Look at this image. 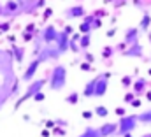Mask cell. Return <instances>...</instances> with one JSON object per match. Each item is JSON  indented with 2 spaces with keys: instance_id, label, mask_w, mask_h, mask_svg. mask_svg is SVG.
Segmentation results:
<instances>
[{
  "instance_id": "1",
  "label": "cell",
  "mask_w": 151,
  "mask_h": 137,
  "mask_svg": "<svg viewBox=\"0 0 151 137\" xmlns=\"http://www.w3.org/2000/svg\"><path fill=\"white\" fill-rule=\"evenodd\" d=\"M67 83V68L65 65H55L53 70H51V76H49V88L55 90V92H60Z\"/></svg>"
},
{
  "instance_id": "2",
  "label": "cell",
  "mask_w": 151,
  "mask_h": 137,
  "mask_svg": "<svg viewBox=\"0 0 151 137\" xmlns=\"http://www.w3.org/2000/svg\"><path fill=\"white\" fill-rule=\"evenodd\" d=\"M137 116L135 114H125L119 118L118 121V136H125V134H132L134 128L137 127Z\"/></svg>"
},
{
  "instance_id": "3",
  "label": "cell",
  "mask_w": 151,
  "mask_h": 137,
  "mask_svg": "<svg viewBox=\"0 0 151 137\" xmlns=\"http://www.w3.org/2000/svg\"><path fill=\"white\" fill-rule=\"evenodd\" d=\"M44 84H46V79H35V81H32V83H28V88H27V93L16 102V107H19L21 104L25 102V100H28V99H34V95L39 93V92H42V88H44Z\"/></svg>"
},
{
  "instance_id": "4",
  "label": "cell",
  "mask_w": 151,
  "mask_h": 137,
  "mask_svg": "<svg viewBox=\"0 0 151 137\" xmlns=\"http://www.w3.org/2000/svg\"><path fill=\"white\" fill-rule=\"evenodd\" d=\"M40 63H42V60H40V58H35L28 67L25 68V72H23V77H21V79H23L25 83H32V81H34V77H35V74H37L39 65H40Z\"/></svg>"
},
{
  "instance_id": "5",
  "label": "cell",
  "mask_w": 151,
  "mask_h": 137,
  "mask_svg": "<svg viewBox=\"0 0 151 137\" xmlns=\"http://www.w3.org/2000/svg\"><path fill=\"white\" fill-rule=\"evenodd\" d=\"M109 74H104L100 77H97V83H95V93L93 97H104L107 93V86H109V81H107Z\"/></svg>"
},
{
  "instance_id": "6",
  "label": "cell",
  "mask_w": 151,
  "mask_h": 137,
  "mask_svg": "<svg viewBox=\"0 0 151 137\" xmlns=\"http://www.w3.org/2000/svg\"><path fill=\"white\" fill-rule=\"evenodd\" d=\"M56 51L62 55V53H65L67 49H69V44H70V39H69V34H65V32H58V37H56Z\"/></svg>"
},
{
  "instance_id": "7",
  "label": "cell",
  "mask_w": 151,
  "mask_h": 137,
  "mask_svg": "<svg viewBox=\"0 0 151 137\" xmlns=\"http://www.w3.org/2000/svg\"><path fill=\"white\" fill-rule=\"evenodd\" d=\"M56 37H58V30H56L53 25H47V27L42 30V40H44V44H53V42H56Z\"/></svg>"
},
{
  "instance_id": "8",
  "label": "cell",
  "mask_w": 151,
  "mask_h": 137,
  "mask_svg": "<svg viewBox=\"0 0 151 137\" xmlns=\"http://www.w3.org/2000/svg\"><path fill=\"white\" fill-rule=\"evenodd\" d=\"M99 132H100V137H111L118 134V123H104L102 127H99Z\"/></svg>"
},
{
  "instance_id": "9",
  "label": "cell",
  "mask_w": 151,
  "mask_h": 137,
  "mask_svg": "<svg viewBox=\"0 0 151 137\" xmlns=\"http://www.w3.org/2000/svg\"><path fill=\"white\" fill-rule=\"evenodd\" d=\"M137 42H139V30L137 28H128L127 34H125V44L132 46V44H137Z\"/></svg>"
},
{
  "instance_id": "10",
  "label": "cell",
  "mask_w": 151,
  "mask_h": 137,
  "mask_svg": "<svg viewBox=\"0 0 151 137\" xmlns=\"http://www.w3.org/2000/svg\"><path fill=\"white\" fill-rule=\"evenodd\" d=\"M86 14V11H84V7L83 5H74V7H70V9H67L65 11V16L67 18H81V16H84Z\"/></svg>"
},
{
  "instance_id": "11",
  "label": "cell",
  "mask_w": 151,
  "mask_h": 137,
  "mask_svg": "<svg viewBox=\"0 0 151 137\" xmlns=\"http://www.w3.org/2000/svg\"><path fill=\"white\" fill-rule=\"evenodd\" d=\"M125 56H142V46L137 42V44H132L128 48V51H123Z\"/></svg>"
},
{
  "instance_id": "12",
  "label": "cell",
  "mask_w": 151,
  "mask_h": 137,
  "mask_svg": "<svg viewBox=\"0 0 151 137\" xmlns=\"http://www.w3.org/2000/svg\"><path fill=\"white\" fill-rule=\"evenodd\" d=\"M91 23H93V16H86V18H84V21L79 25V30H81L84 35L90 34V32H91Z\"/></svg>"
},
{
  "instance_id": "13",
  "label": "cell",
  "mask_w": 151,
  "mask_h": 137,
  "mask_svg": "<svg viewBox=\"0 0 151 137\" xmlns=\"http://www.w3.org/2000/svg\"><path fill=\"white\" fill-rule=\"evenodd\" d=\"M95 83H97V77L91 79L90 83H86V86H84V90H83V95H84L86 99L93 97V93H95Z\"/></svg>"
},
{
  "instance_id": "14",
  "label": "cell",
  "mask_w": 151,
  "mask_h": 137,
  "mask_svg": "<svg viewBox=\"0 0 151 137\" xmlns=\"http://www.w3.org/2000/svg\"><path fill=\"white\" fill-rule=\"evenodd\" d=\"M137 121L144 123V125H151V109H146L142 112L137 114Z\"/></svg>"
},
{
  "instance_id": "15",
  "label": "cell",
  "mask_w": 151,
  "mask_h": 137,
  "mask_svg": "<svg viewBox=\"0 0 151 137\" xmlns=\"http://www.w3.org/2000/svg\"><path fill=\"white\" fill-rule=\"evenodd\" d=\"M77 137H100V132H99V128H93V127H86L81 134Z\"/></svg>"
},
{
  "instance_id": "16",
  "label": "cell",
  "mask_w": 151,
  "mask_h": 137,
  "mask_svg": "<svg viewBox=\"0 0 151 137\" xmlns=\"http://www.w3.org/2000/svg\"><path fill=\"white\" fill-rule=\"evenodd\" d=\"M144 90H146V79H137L134 83V93L141 95V93H144Z\"/></svg>"
},
{
  "instance_id": "17",
  "label": "cell",
  "mask_w": 151,
  "mask_h": 137,
  "mask_svg": "<svg viewBox=\"0 0 151 137\" xmlns=\"http://www.w3.org/2000/svg\"><path fill=\"white\" fill-rule=\"evenodd\" d=\"M150 25H151V16H150V12H144V14H142V19H141V25H139V28H141V30H148V28H150Z\"/></svg>"
},
{
  "instance_id": "18",
  "label": "cell",
  "mask_w": 151,
  "mask_h": 137,
  "mask_svg": "<svg viewBox=\"0 0 151 137\" xmlns=\"http://www.w3.org/2000/svg\"><path fill=\"white\" fill-rule=\"evenodd\" d=\"M19 9V5L14 2V0H9V2H5V5H4V12H16Z\"/></svg>"
},
{
  "instance_id": "19",
  "label": "cell",
  "mask_w": 151,
  "mask_h": 137,
  "mask_svg": "<svg viewBox=\"0 0 151 137\" xmlns=\"http://www.w3.org/2000/svg\"><path fill=\"white\" fill-rule=\"evenodd\" d=\"M90 34H86V35H83L81 39H79V46H81V49H88L90 48Z\"/></svg>"
},
{
  "instance_id": "20",
  "label": "cell",
  "mask_w": 151,
  "mask_h": 137,
  "mask_svg": "<svg viewBox=\"0 0 151 137\" xmlns=\"http://www.w3.org/2000/svg\"><path fill=\"white\" fill-rule=\"evenodd\" d=\"M95 114L100 116V118H106V116L109 114V111H107L106 105H97V107H95Z\"/></svg>"
},
{
  "instance_id": "21",
  "label": "cell",
  "mask_w": 151,
  "mask_h": 137,
  "mask_svg": "<svg viewBox=\"0 0 151 137\" xmlns=\"http://www.w3.org/2000/svg\"><path fill=\"white\" fill-rule=\"evenodd\" d=\"M12 53H14V60L16 62H23V49L21 48H12Z\"/></svg>"
},
{
  "instance_id": "22",
  "label": "cell",
  "mask_w": 151,
  "mask_h": 137,
  "mask_svg": "<svg viewBox=\"0 0 151 137\" xmlns=\"http://www.w3.org/2000/svg\"><path fill=\"white\" fill-rule=\"evenodd\" d=\"M77 99H79V93H77V92H72L65 100H67L69 104H77Z\"/></svg>"
},
{
  "instance_id": "23",
  "label": "cell",
  "mask_w": 151,
  "mask_h": 137,
  "mask_svg": "<svg viewBox=\"0 0 151 137\" xmlns=\"http://www.w3.org/2000/svg\"><path fill=\"white\" fill-rule=\"evenodd\" d=\"M121 84H123V86H130V84H132V77H130V76H125V77L121 79Z\"/></svg>"
},
{
  "instance_id": "24",
  "label": "cell",
  "mask_w": 151,
  "mask_h": 137,
  "mask_svg": "<svg viewBox=\"0 0 151 137\" xmlns=\"http://www.w3.org/2000/svg\"><path fill=\"white\" fill-rule=\"evenodd\" d=\"M44 97H46V95H44L42 92H39V93L34 95V100H35V102H40V100H44Z\"/></svg>"
},
{
  "instance_id": "25",
  "label": "cell",
  "mask_w": 151,
  "mask_h": 137,
  "mask_svg": "<svg viewBox=\"0 0 151 137\" xmlns=\"http://www.w3.org/2000/svg\"><path fill=\"white\" fill-rule=\"evenodd\" d=\"M102 25V21L100 19H97V18H93V23H91V28H99Z\"/></svg>"
},
{
  "instance_id": "26",
  "label": "cell",
  "mask_w": 151,
  "mask_h": 137,
  "mask_svg": "<svg viewBox=\"0 0 151 137\" xmlns=\"http://www.w3.org/2000/svg\"><path fill=\"white\" fill-rule=\"evenodd\" d=\"M102 55H104V56H106V58H107V56H111V55H113V48H106V49H104V53H102Z\"/></svg>"
},
{
  "instance_id": "27",
  "label": "cell",
  "mask_w": 151,
  "mask_h": 137,
  "mask_svg": "<svg viewBox=\"0 0 151 137\" xmlns=\"http://www.w3.org/2000/svg\"><path fill=\"white\" fill-rule=\"evenodd\" d=\"M81 70H91L90 62H84V63H81Z\"/></svg>"
},
{
  "instance_id": "28",
  "label": "cell",
  "mask_w": 151,
  "mask_h": 137,
  "mask_svg": "<svg viewBox=\"0 0 151 137\" xmlns=\"http://www.w3.org/2000/svg\"><path fill=\"white\" fill-rule=\"evenodd\" d=\"M134 95H135V93H128V95H125V102H132V100H134Z\"/></svg>"
},
{
  "instance_id": "29",
  "label": "cell",
  "mask_w": 151,
  "mask_h": 137,
  "mask_svg": "<svg viewBox=\"0 0 151 137\" xmlns=\"http://www.w3.org/2000/svg\"><path fill=\"white\" fill-rule=\"evenodd\" d=\"M116 112H118L119 116H125V107H118V109H116Z\"/></svg>"
},
{
  "instance_id": "30",
  "label": "cell",
  "mask_w": 151,
  "mask_h": 137,
  "mask_svg": "<svg viewBox=\"0 0 151 137\" xmlns=\"http://www.w3.org/2000/svg\"><path fill=\"white\" fill-rule=\"evenodd\" d=\"M132 105H134V107H141V100H135V99H134V100H132Z\"/></svg>"
},
{
  "instance_id": "31",
  "label": "cell",
  "mask_w": 151,
  "mask_h": 137,
  "mask_svg": "<svg viewBox=\"0 0 151 137\" xmlns=\"http://www.w3.org/2000/svg\"><path fill=\"white\" fill-rule=\"evenodd\" d=\"M23 39H25V40H32V34H28V32H25V35H23Z\"/></svg>"
},
{
  "instance_id": "32",
  "label": "cell",
  "mask_w": 151,
  "mask_h": 137,
  "mask_svg": "<svg viewBox=\"0 0 151 137\" xmlns=\"http://www.w3.org/2000/svg\"><path fill=\"white\" fill-rule=\"evenodd\" d=\"M83 116H84L86 120H90V118H91V112H90V111H84V112H83Z\"/></svg>"
},
{
  "instance_id": "33",
  "label": "cell",
  "mask_w": 151,
  "mask_h": 137,
  "mask_svg": "<svg viewBox=\"0 0 151 137\" xmlns=\"http://www.w3.org/2000/svg\"><path fill=\"white\" fill-rule=\"evenodd\" d=\"M63 32H65V34H72V28H70V27H65V30H63Z\"/></svg>"
},
{
  "instance_id": "34",
  "label": "cell",
  "mask_w": 151,
  "mask_h": 137,
  "mask_svg": "<svg viewBox=\"0 0 151 137\" xmlns=\"http://www.w3.org/2000/svg\"><path fill=\"white\" fill-rule=\"evenodd\" d=\"M55 134H58V136H63V130H58V128H55Z\"/></svg>"
},
{
  "instance_id": "35",
  "label": "cell",
  "mask_w": 151,
  "mask_h": 137,
  "mask_svg": "<svg viewBox=\"0 0 151 137\" xmlns=\"http://www.w3.org/2000/svg\"><path fill=\"white\" fill-rule=\"evenodd\" d=\"M114 34H116V30H109V34H107V37H113Z\"/></svg>"
},
{
  "instance_id": "36",
  "label": "cell",
  "mask_w": 151,
  "mask_h": 137,
  "mask_svg": "<svg viewBox=\"0 0 151 137\" xmlns=\"http://www.w3.org/2000/svg\"><path fill=\"white\" fill-rule=\"evenodd\" d=\"M42 137H49V132H47V130H44V132H42Z\"/></svg>"
},
{
  "instance_id": "37",
  "label": "cell",
  "mask_w": 151,
  "mask_h": 137,
  "mask_svg": "<svg viewBox=\"0 0 151 137\" xmlns=\"http://www.w3.org/2000/svg\"><path fill=\"white\" fill-rule=\"evenodd\" d=\"M142 137H151V132H148V134H144Z\"/></svg>"
},
{
  "instance_id": "38",
  "label": "cell",
  "mask_w": 151,
  "mask_h": 137,
  "mask_svg": "<svg viewBox=\"0 0 151 137\" xmlns=\"http://www.w3.org/2000/svg\"><path fill=\"white\" fill-rule=\"evenodd\" d=\"M123 137H132V134H125Z\"/></svg>"
},
{
  "instance_id": "39",
  "label": "cell",
  "mask_w": 151,
  "mask_h": 137,
  "mask_svg": "<svg viewBox=\"0 0 151 137\" xmlns=\"http://www.w3.org/2000/svg\"><path fill=\"white\" fill-rule=\"evenodd\" d=\"M0 14H4V7H0Z\"/></svg>"
},
{
  "instance_id": "40",
  "label": "cell",
  "mask_w": 151,
  "mask_h": 137,
  "mask_svg": "<svg viewBox=\"0 0 151 137\" xmlns=\"http://www.w3.org/2000/svg\"><path fill=\"white\" fill-rule=\"evenodd\" d=\"M148 99H150V100H151V92H150V93H148Z\"/></svg>"
},
{
  "instance_id": "41",
  "label": "cell",
  "mask_w": 151,
  "mask_h": 137,
  "mask_svg": "<svg viewBox=\"0 0 151 137\" xmlns=\"http://www.w3.org/2000/svg\"><path fill=\"white\" fill-rule=\"evenodd\" d=\"M150 42H151V34H150Z\"/></svg>"
},
{
  "instance_id": "42",
  "label": "cell",
  "mask_w": 151,
  "mask_h": 137,
  "mask_svg": "<svg viewBox=\"0 0 151 137\" xmlns=\"http://www.w3.org/2000/svg\"><path fill=\"white\" fill-rule=\"evenodd\" d=\"M150 74H151V68H150Z\"/></svg>"
}]
</instances>
